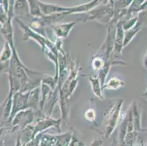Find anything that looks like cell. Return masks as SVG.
<instances>
[{
  "label": "cell",
  "mask_w": 147,
  "mask_h": 146,
  "mask_svg": "<svg viewBox=\"0 0 147 146\" xmlns=\"http://www.w3.org/2000/svg\"><path fill=\"white\" fill-rule=\"evenodd\" d=\"M103 140L101 138H97L93 140V141L92 142V143L90 144L89 146H102L103 145Z\"/></svg>",
  "instance_id": "25"
},
{
  "label": "cell",
  "mask_w": 147,
  "mask_h": 146,
  "mask_svg": "<svg viewBox=\"0 0 147 146\" xmlns=\"http://www.w3.org/2000/svg\"><path fill=\"white\" fill-rule=\"evenodd\" d=\"M0 146H5V140H4V138L0 140Z\"/></svg>",
  "instance_id": "28"
},
{
  "label": "cell",
  "mask_w": 147,
  "mask_h": 146,
  "mask_svg": "<svg viewBox=\"0 0 147 146\" xmlns=\"http://www.w3.org/2000/svg\"><path fill=\"white\" fill-rule=\"evenodd\" d=\"M16 22L19 25L20 28L22 29L23 32V39L24 41H27L28 40H33L37 42L38 45L42 48V51L44 53H47L49 50H51L53 53H59L54 42H52L51 40H49L48 37H44L41 34H38L37 32H34L30 29L29 26L25 24L23 21L19 18H16Z\"/></svg>",
  "instance_id": "6"
},
{
  "label": "cell",
  "mask_w": 147,
  "mask_h": 146,
  "mask_svg": "<svg viewBox=\"0 0 147 146\" xmlns=\"http://www.w3.org/2000/svg\"><path fill=\"white\" fill-rule=\"evenodd\" d=\"M57 135L43 132L41 134L39 146H56Z\"/></svg>",
  "instance_id": "18"
},
{
  "label": "cell",
  "mask_w": 147,
  "mask_h": 146,
  "mask_svg": "<svg viewBox=\"0 0 147 146\" xmlns=\"http://www.w3.org/2000/svg\"><path fill=\"white\" fill-rule=\"evenodd\" d=\"M111 146H117V141H116L115 140H113V143H112Z\"/></svg>",
  "instance_id": "29"
},
{
  "label": "cell",
  "mask_w": 147,
  "mask_h": 146,
  "mask_svg": "<svg viewBox=\"0 0 147 146\" xmlns=\"http://www.w3.org/2000/svg\"><path fill=\"white\" fill-rule=\"evenodd\" d=\"M7 20H8L7 13L5 12L3 7L0 4V24L2 26L3 24H5L7 21Z\"/></svg>",
  "instance_id": "22"
},
{
  "label": "cell",
  "mask_w": 147,
  "mask_h": 146,
  "mask_svg": "<svg viewBox=\"0 0 147 146\" xmlns=\"http://www.w3.org/2000/svg\"><path fill=\"white\" fill-rule=\"evenodd\" d=\"M13 12L14 15L18 16V18L29 17V9L28 1L26 0H16L14 1L13 5Z\"/></svg>",
  "instance_id": "13"
},
{
  "label": "cell",
  "mask_w": 147,
  "mask_h": 146,
  "mask_svg": "<svg viewBox=\"0 0 147 146\" xmlns=\"http://www.w3.org/2000/svg\"><path fill=\"white\" fill-rule=\"evenodd\" d=\"M89 81L91 84L92 90L93 94L97 96L100 100H103L105 99L102 93V85L100 83L98 76H89Z\"/></svg>",
  "instance_id": "15"
},
{
  "label": "cell",
  "mask_w": 147,
  "mask_h": 146,
  "mask_svg": "<svg viewBox=\"0 0 147 146\" xmlns=\"http://www.w3.org/2000/svg\"><path fill=\"white\" fill-rule=\"evenodd\" d=\"M69 146H86L84 145V143H83L82 141L79 140V139L76 137L74 135V133H73V137H72L71 141H70V143H69Z\"/></svg>",
  "instance_id": "23"
},
{
  "label": "cell",
  "mask_w": 147,
  "mask_h": 146,
  "mask_svg": "<svg viewBox=\"0 0 147 146\" xmlns=\"http://www.w3.org/2000/svg\"><path fill=\"white\" fill-rule=\"evenodd\" d=\"M40 88L37 87L29 92L28 96V109H31L34 112L40 111Z\"/></svg>",
  "instance_id": "12"
},
{
  "label": "cell",
  "mask_w": 147,
  "mask_h": 146,
  "mask_svg": "<svg viewBox=\"0 0 147 146\" xmlns=\"http://www.w3.org/2000/svg\"><path fill=\"white\" fill-rule=\"evenodd\" d=\"M105 61L102 56L96 53L92 59V67L93 70L99 72L105 67Z\"/></svg>",
  "instance_id": "20"
},
{
  "label": "cell",
  "mask_w": 147,
  "mask_h": 146,
  "mask_svg": "<svg viewBox=\"0 0 147 146\" xmlns=\"http://www.w3.org/2000/svg\"><path fill=\"white\" fill-rule=\"evenodd\" d=\"M114 16V1H102L100 5L85 13L84 23L95 21L103 24H110Z\"/></svg>",
  "instance_id": "4"
},
{
  "label": "cell",
  "mask_w": 147,
  "mask_h": 146,
  "mask_svg": "<svg viewBox=\"0 0 147 146\" xmlns=\"http://www.w3.org/2000/svg\"><path fill=\"white\" fill-rule=\"evenodd\" d=\"M15 146H21V140H20L19 137H18V138H17L16 141V144H15Z\"/></svg>",
  "instance_id": "27"
},
{
  "label": "cell",
  "mask_w": 147,
  "mask_h": 146,
  "mask_svg": "<svg viewBox=\"0 0 147 146\" xmlns=\"http://www.w3.org/2000/svg\"><path fill=\"white\" fill-rule=\"evenodd\" d=\"M131 109H132V116H133V125H134V129L136 132H143V131L147 130L146 129H142L141 126V112L138 109L137 102L135 100L131 104Z\"/></svg>",
  "instance_id": "14"
},
{
  "label": "cell",
  "mask_w": 147,
  "mask_h": 146,
  "mask_svg": "<svg viewBox=\"0 0 147 146\" xmlns=\"http://www.w3.org/2000/svg\"><path fill=\"white\" fill-rule=\"evenodd\" d=\"M73 135V128H71V129H69L65 133L61 132V133H59L58 135H56L57 140L56 146H69Z\"/></svg>",
  "instance_id": "17"
},
{
  "label": "cell",
  "mask_w": 147,
  "mask_h": 146,
  "mask_svg": "<svg viewBox=\"0 0 147 146\" xmlns=\"http://www.w3.org/2000/svg\"><path fill=\"white\" fill-rule=\"evenodd\" d=\"M143 96H147V88H146V89L145 92H144V94H143Z\"/></svg>",
  "instance_id": "30"
},
{
  "label": "cell",
  "mask_w": 147,
  "mask_h": 146,
  "mask_svg": "<svg viewBox=\"0 0 147 146\" xmlns=\"http://www.w3.org/2000/svg\"><path fill=\"white\" fill-rule=\"evenodd\" d=\"M78 23L77 21H71L67 23H61V24H54L51 25V29L56 37L60 40L67 38L72 29L74 28L76 24Z\"/></svg>",
  "instance_id": "10"
},
{
  "label": "cell",
  "mask_w": 147,
  "mask_h": 146,
  "mask_svg": "<svg viewBox=\"0 0 147 146\" xmlns=\"http://www.w3.org/2000/svg\"><path fill=\"white\" fill-rule=\"evenodd\" d=\"M31 71L32 69L27 67L20 59L16 48H13L7 73L10 86L8 96H13L18 92H30L40 85L41 82L34 81L29 77V74Z\"/></svg>",
  "instance_id": "1"
},
{
  "label": "cell",
  "mask_w": 147,
  "mask_h": 146,
  "mask_svg": "<svg viewBox=\"0 0 147 146\" xmlns=\"http://www.w3.org/2000/svg\"><path fill=\"white\" fill-rule=\"evenodd\" d=\"M61 118L55 119L51 116H45L42 112L38 111L36 112V119L33 122L34 125V136L35 137L41 133L45 132L50 128H55L58 130L59 133H61Z\"/></svg>",
  "instance_id": "7"
},
{
  "label": "cell",
  "mask_w": 147,
  "mask_h": 146,
  "mask_svg": "<svg viewBox=\"0 0 147 146\" xmlns=\"http://www.w3.org/2000/svg\"><path fill=\"white\" fill-rule=\"evenodd\" d=\"M123 102L124 100H116L104 113V129L102 134L105 138H109L118 126Z\"/></svg>",
  "instance_id": "5"
},
{
  "label": "cell",
  "mask_w": 147,
  "mask_h": 146,
  "mask_svg": "<svg viewBox=\"0 0 147 146\" xmlns=\"http://www.w3.org/2000/svg\"><path fill=\"white\" fill-rule=\"evenodd\" d=\"M28 96H29V92H18L13 95L11 113L7 122L11 124L13 118L18 112L28 109Z\"/></svg>",
  "instance_id": "9"
},
{
  "label": "cell",
  "mask_w": 147,
  "mask_h": 146,
  "mask_svg": "<svg viewBox=\"0 0 147 146\" xmlns=\"http://www.w3.org/2000/svg\"><path fill=\"white\" fill-rule=\"evenodd\" d=\"M143 64H144V67H145L146 69H147V51L146 53L145 56H144V60H143Z\"/></svg>",
  "instance_id": "26"
},
{
  "label": "cell",
  "mask_w": 147,
  "mask_h": 146,
  "mask_svg": "<svg viewBox=\"0 0 147 146\" xmlns=\"http://www.w3.org/2000/svg\"><path fill=\"white\" fill-rule=\"evenodd\" d=\"M41 134H40V135H37V137H35V138H34L33 140H32L30 142H29L28 143H26V145H21V146H39L40 139Z\"/></svg>",
  "instance_id": "24"
},
{
  "label": "cell",
  "mask_w": 147,
  "mask_h": 146,
  "mask_svg": "<svg viewBox=\"0 0 147 146\" xmlns=\"http://www.w3.org/2000/svg\"><path fill=\"white\" fill-rule=\"evenodd\" d=\"M12 55L13 49L7 42H5L0 52V73H8Z\"/></svg>",
  "instance_id": "11"
},
{
  "label": "cell",
  "mask_w": 147,
  "mask_h": 146,
  "mask_svg": "<svg viewBox=\"0 0 147 146\" xmlns=\"http://www.w3.org/2000/svg\"><path fill=\"white\" fill-rule=\"evenodd\" d=\"M124 81L120 80L117 77H112L104 83L102 85V90H118L125 86Z\"/></svg>",
  "instance_id": "16"
},
{
  "label": "cell",
  "mask_w": 147,
  "mask_h": 146,
  "mask_svg": "<svg viewBox=\"0 0 147 146\" xmlns=\"http://www.w3.org/2000/svg\"><path fill=\"white\" fill-rule=\"evenodd\" d=\"M84 118L85 119L92 123H95L96 118H97V114H96L95 110L89 108L86 110V112H84Z\"/></svg>",
  "instance_id": "21"
},
{
  "label": "cell",
  "mask_w": 147,
  "mask_h": 146,
  "mask_svg": "<svg viewBox=\"0 0 147 146\" xmlns=\"http://www.w3.org/2000/svg\"><path fill=\"white\" fill-rule=\"evenodd\" d=\"M102 2V1L100 0H94L88 3L73 7H62L57 5L44 3L40 1H37V3L44 15H51L59 14V13H67L68 15L86 13L100 5Z\"/></svg>",
  "instance_id": "3"
},
{
  "label": "cell",
  "mask_w": 147,
  "mask_h": 146,
  "mask_svg": "<svg viewBox=\"0 0 147 146\" xmlns=\"http://www.w3.org/2000/svg\"><path fill=\"white\" fill-rule=\"evenodd\" d=\"M36 112L31 109L25 110L18 112L11 122V127L13 129V132H16L19 129L24 128L27 125L32 124L36 119Z\"/></svg>",
  "instance_id": "8"
},
{
  "label": "cell",
  "mask_w": 147,
  "mask_h": 146,
  "mask_svg": "<svg viewBox=\"0 0 147 146\" xmlns=\"http://www.w3.org/2000/svg\"><path fill=\"white\" fill-rule=\"evenodd\" d=\"M28 5H29V15L31 17L36 18H42L45 16L41 11L40 8L37 3V1L29 0Z\"/></svg>",
  "instance_id": "19"
},
{
  "label": "cell",
  "mask_w": 147,
  "mask_h": 146,
  "mask_svg": "<svg viewBox=\"0 0 147 146\" xmlns=\"http://www.w3.org/2000/svg\"><path fill=\"white\" fill-rule=\"evenodd\" d=\"M69 63V73L60 88L59 89V104L61 110V118L65 120L68 116L67 104L69 99L72 96L76 91L79 80V75L82 68L80 67L79 63L74 59L70 60Z\"/></svg>",
  "instance_id": "2"
}]
</instances>
